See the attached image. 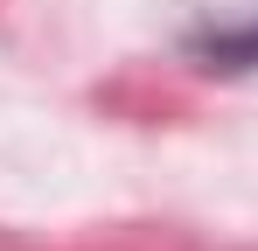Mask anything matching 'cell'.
<instances>
[{"label": "cell", "mask_w": 258, "mask_h": 251, "mask_svg": "<svg viewBox=\"0 0 258 251\" xmlns=\"http://www.w3.org/2000/svg\"><path fill=\"white\" fill-rule=\"evenodd\" d=\"M188 49H196L210 70H258V14L237 21V28H203Z\"/></svg>", "instance_id": "cell-1"}]
</instances>
